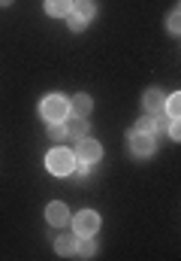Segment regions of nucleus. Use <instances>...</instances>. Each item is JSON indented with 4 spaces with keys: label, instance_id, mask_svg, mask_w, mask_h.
<instances>
[{
    "label": "nucleus",
    "instance_id": "nucleus-9",
    "mask_svg": "<svg viewBox=\"0 0 181 261\" xmlns=\"http://www.w3.org/2000/svg\"><path fill=\"white\" fill-rule=\"evenodd\" d=\"M63 130H66V137L82 140V137H88V122H85V119H79V116H73L69 122L63 119Z\"/></svg>",
    "mask_w": 181,
    "mask_h": 261
},
{
    "label": "nucleus",
    "instance_id": "nucleus-5",
    "mask_svg": "<svg viewBox=\"0 0 181 261\" xmlns=\"http://www.w3.org/2000/svg\"><path fill=\"white\" fill-rule=\"evenodd\" d=\"M130 149L136 155H151L154 152V134H145V130H130Z\"/></svg>",
    "mask_w": 181,
    "mask_h": 261
},
{
    "label": "nucleus",
    "instance_id": "nucleus-13",
    "mask_svg": "<svg viewBox=\"0 0 181 261\" xmlns=\"http://www.w3.org/2000/svg\"><path fill=\"white\" fill-rule=\"evenodd\" d=\"M76 252H79L82 258H91V255L97 252V243H94L91 237H82V240H79V246H76Z\"/></svg>",
    "mask_w": 181,
    "mask_h": 261
},
{
    "label": "nucleus",
    "instance_id": "nucleus-12",
    "mask_svg": "<svg viewBox=\"0 0 181 261\" xmlns=\"http://www.w3.org/2000/svg\"><path fill=\"white\" fill-rule=\"evenodd\" d=\"M73 12L82 15L85 21H91L97 15V6H94V0H73Z\"/></svg>",
    "mask_w": 181,
    "mask_h": 261
},
{
    "label": "nucleus",
    "instance_id": "nucleus-2",
    "mask_svg": "<svg viewBox=\"0 0 181 261\" xmlns=\"http://www.w3.org/2000/svg\"><path fill=\"white\" fill-rule=\"evenodd\" d=\"M43 116H46L49 122H63V119L69 116V100L60 97V94H49V97L43 100Z\"/></svg>",
    "mask_w": 181,
    "mask_h": 261
},
{
    "label": "nucleus",
    "instance_id": "nucleus-4",
    "mask_svg": "<svg viewBox=\"0 0 181 261\" xmlns=\"http://www.w3.org/2000/svg\"><path fill=\"white\" fill-rule=\"evenodd\" d=\"M73 155H76L79 161H88V164H94V161H100V158H103V146H100L97 140H91V137H82Z\"/></svg>",
    "mask_w": 181,
    "mask_h": 261
},
{
    "label": "nucleus",
    "instance_id": "nucleus-3",
    "mask_svg": "<svg viewBox=\"0 0 181 261\" xmlns=\"http://www.w3.org/2000/svg\"><path fill=\"white\" fill-rule=\"evenodd\" d=\"M73 225H76V234H79V237H94V234L100 231V216H97L94 210H82V213L73 219Z\"/></svg>",
    "mask_w": 181,
    "mask_h": 261
},
{
    "label": "nucleus",
    "instance_id": "nucleus-18",
    "mask_svg": "<svg viewBox=\"0 0 181 261\" xmlns=\"http://www.w3.org/2000/svg\"><path fill=\"white\" fill-rule=\"evenodd\" d=\"M49 137H52V140H63V137H66L63 122H52V125H49Z\"/></svg>",
    "mask_w": 181,
    "mask_h": 261
},
{
    "label": "nucleus",
    "instance_id": "nucleus-14",
    "mask_svg": "<svg viewBox=\"0 0 181 261\" xmlns=\"http://www.w3.org/2000/svg\"><path fill=\"white\" fill-rule=\"evenodd\" d=\"M163 110H166V113H169L172 119H178V116H181V94H172V97H166Z\"/></svg>",
    "mask_w": 181,
    "mask_h": 261
},
{
    "label": "nucleus",
    "instance_id": "nucleus-1",
    "mask_svg": "<svg viewBox=\"0 0 181 261\" xmlns=\"http://www.w3.org/2000/svg\"><path fill=\"white\" fill-rule=\"evenodd\" d=\"M46 167H49V173H55V176H66V173L76 170V155H73L69 149H52L49 158H46Z\"/></svg>",
    "mask_w": 181,
    "mask_h": 261
},
{
    "label": "nucleus",
    "instance_id": "nucleus-11",
    "mask_svg": "<svg viewBox=\"0 0 181 261\" xmlns=\"http://www.w3.org/2000/svg\"><path fill=\"white\" fill-rule=\"evenodd\" d=\"M46 12H49L52 18L69 15V12H73V0H46Z\"/></svg>",
    "mask_w": 181,
    "mask_h": 261
},
{
    "label": "nucleus",
    "instance_id": "nucleus-19",
    "mask_svg": "<svg viewBox=\"0 0 181 261\" xmlns=\"http://www.w3.org/2000/svg\"><path fill=\"white\" fill-rule=\"evenodd\" d=\"M169 137H172V140H178V137H181V128H178V119H172V125H169Z\"/></svg>",
    "mask_w": 181,
    "mask_h": 261
},
{
    "label": "nucleus",
    "instance_id": "nucleus-7",
    "mask_svg": "<svg viewBox=\"0 0 181 261\" xmlns=\"http://www.w3.org/2000/svg\"><path fill=\"white\" fill-rule=\"evenodd\" d=\"M91 110H94V100H91L88 94H76V97L69 100V113H73V116H79V119H88V116H91Z\"/></svg>",
    "mask_w": 181,
    "mask_h": 261
},
{
    "label": "nucleus",
    "instance_id": "nucleus-17",
    "mask_svg": "<svg viewBox=\"0 0 181 261\" xmlns=\"http://www.w3.org/2000/svg\"><path fill=\"white\" fill-rule=\"evenodd\" d=\"M136 130H145V134H154V130H157V122H154L151 116H145V119H139V125H136Z\"/></svg>",
    "mask_w": 181,
    "mask_h": 261
},
{
    "label": "nucleus",
    "instance_id": "nucleus-20",
    "mask_svg": "<svg viewBox=\"0 0 181 261\" xmlns=\"http://www.w3.org/2000/svg\"><path fill=\"white\" fill-rule=\"evenodd\" d=\"M9 3H12V0H0V6H9Z\"/></svg>",
    "mask_w": 181,
    "mask_h": 261
},
{
    "label": "nucleus",
    "instance_id": "nucleus-15",
    "mask_svg": "<svg viewBox=\"0 0 181 261\" xmlns=\"http://www.w3.org/2000/svg\"><path fill=\"white\" fill-rule=\"evenodd\" d=\"M66 28L79 34V31H85V28H88V21H85L82 15H76V12H69V15H66Z\"/></svg>",
    "mask_w": 181,
    "mask_h": 261
},
{
    "label": "nucleus",
    "instance_id": "nucleus-6",
    "mask_svg": "<svg viewBox=\"0 0 181 261\" xmlns=\"http://www.w3.org/2000/svg\"><path fill=\"white\" fill-rule=\"evenodd\" d=\"M46 219H49V225H55V228L66 225V222H69V210H66V203H60V200L49 203V210H46Z\"/></svg>",
    "mask_w": 181,
    "mask_h": 261
},
{
    "label": "nucleus",
    "instance_id": "nucleus-16",
    "mask_svg": "<svg viewBox=\"0 0 181 261\" xmlns=\"http://www.w3.org/2000/svg\"><path fill=\"white\" fill-rule=\"evenodd\" d=\"M181 12H178V6H175V9H172V12H169V21H166V28H169V34H178L181 31Z\"/></svg>",
    "mask_w": 181,
    "mask_h": 261
},
{
    "label": "nucleus",
    "instance_id": "nucleus-8",
    "mask_svg": "<svg viewBox=\"0 0 181 261\" xmlns=\"http://www.w3.org/2000/svg\"><path fill=\"white\" fill-rule=\"evenodd\" d=\"M142 103H145V110H148V113H160V110H163V103H166V94H163V91H157V88H148V91L142 94Z\"/></svg>",
    "mask_w": 181,
    "mask_h": 261
},
{
    "label": "nucleus",
    "instance_id": "nucleus-10",
    "mask_svg": "<svg viewBox=\"0 0 181 261\" xmlns=\"http://www.w3.org/2000/svg\"><path fill=\"white\" fill-rule=\"evenodd\" d=\"M76 246H79V234H63L55 240V249L60 255H76Z\"/></svg>",
    "mask_w": 181,
    "mask_h": 261
}]
</instances>
